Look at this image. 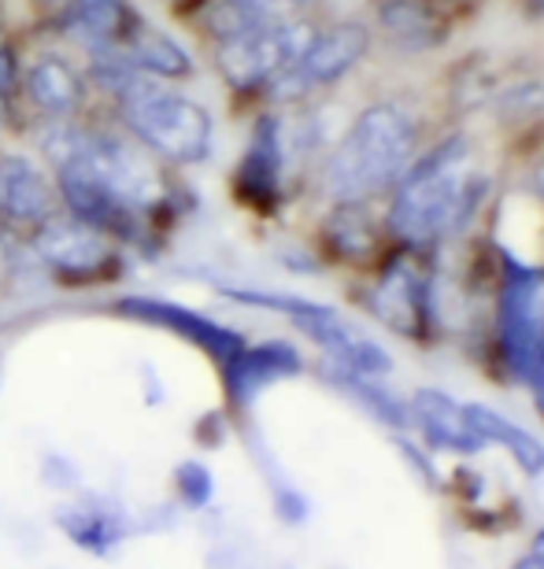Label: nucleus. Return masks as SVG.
I'll return each mask as SVG.
<instances>
[{
    "instance_id": "f257e3e1",
    "label": "nucleus",
    "mask_w": 544,
    "mask_h": 569,
    "mask_svg": "<svg viewBox=\"0 0 544 569\" xmlns=\"http://www.w3.org/2000/svg\"><path fill=\"white\" fill-rule=\"evenodd\" d=\"M27 138L52 170L67 214L111 237L122 252H156L178 214L175 170L127 138L105 111L41 122Z\"/></svg>"
},
{
    "instance_id": "f03ea898",
    "label": "nucleus",
    "mask_w": 544,
    "mask_h": 569,
    "mask_svg": "<svg viewBox=\"0 0 544 569\" xmlns=\"http://www.w3.org/2000/svg\"><path fill=\"white\" fill-rule=\"evenodd\" d=\"M82 67L97 108L164 167L189 170L211 159L215 119L197 97H189L181 86L141 74L119 49L89 56Z\"/></svg>"
},
{
    "instance_id": "7ed1b4c3",
    "label": "nucleus",
    "mask_w": 544,
    "mask_h": 569,
    "mask_svg": "<svg viewBox=\"0 0 544 569\" xmlns=\"http://www.w3.org/2000/svg\"><path fill=\"white\" fill-rule=\"evenodd\" d=\"M418 156V122L404 104L378 100L348 122L319 163V192L330 203H367L396 189Z\"/></svg>"
},
{
    "instance_id": "20e7f679",
    "label": "nucleus",
    "mask_w": 544,
    "mask_h": 569,
    "mask_svg": "<svg viewBox=\"0 0 544 569\" xmlns=\"http://www.w3.org/2000/svg\"><path fill=\"white\" fill-rule=\"evenodd\" d=\"M478 192L482 186L471 178V144L463 133H452L404 170L385 226L407 248H429L467 222Z\"/></svg>"
},
{
    "instance_id": "39448f33",
    "label": "nucleus",
    "mask_w": 544,
    "mask_h": 569,
    "mask_svg": "<svg viewBox=\"0 0 544 569\" xmlns=\"http://www.w3.org/2000/svg\"><path fill=\"white\" fill-rule=\"evenodd\" d=\"M315 30H319L315 16H297L256 22V27L230 33V38L208 41L211 71L219 74V82L234 100H259L267 86L308 49Z\"/></svg>"
},
{
    "instance_id": "423d86ee",
    "label": "nucleus",
    "mask_w": 544,
    "mask_h": 569,
    "mask_svg": "<svg viewBox=\"0 0 544 569\" xmlns=\"http://www.w3.org/2000/svg\"><path fill=\"white\" fill-rule=\"evenodd\" d=\"M370 52V27L359 19H337L330 27H319L297 60L281 71L275 82L267 86V93L259 97L264 108L289 111V108H308L315 97H323L326 89L345 82L348 74L363 63V56Z\"/></svg>"
},
{
    "instance_id": "0eeeda50",
    "label": "nucleus",
    "mask_w": 544,
    "mask_h": 569,
    "mask_svg": "<svg viewBox=\"0 0 544 569\" xmlns=\"http://www.w3.org/2000/svg\"><path fill=\"white\" fill-rule=\"evenodd\" d=\"M22 244L60 289H100V284L119 281L127 270V256L111 237L67 211L33 230Z\"/></svg>"
},
{
    "instance_id": "6e6552de",
    "label": "nucleus",
    "mask_w": 544,
    "mask_h": 569,
    "mask_svg": "<svg viewBox=\"0 0 544 569\" xmlns=\"http://www.w3.org/2000/svg\"><path fill=\"white\" fill-rule=\"evenodd\" d=\"M226 296L241 303H259V307H275L300 329L311 345H319L326 351V362L353 373H367V378H385L393 370L389 351L363 333L359 326L348 322L345 315H337L334 307H323L315 300H300V296H275V292H248V289H222Z\"/></svg>"
},
{
    "instance_id": "1a4fd4ad",
    "label": "nucleus",
    "mask_w": 544,
    "mask_h": 569,
    "mask_svg": "<svg viewBox=\"0 0 544 569\" xmlns=\"http://www.w3.org/2000/svg\"><path fill=\"white\" fill-rule=\"evenodd\" d=\"M19 100H22V116H27V130L41 127V122L86 119L97 111V97L86 78L82 60L52 41L33 44L22 56Z\"/></svg>"
},
{
    "instance_id": "9d476101",
    "label": "nucleus",
    "mask_w": 544,
    "mask_h": 569,
    "mask_svg": "<svg viewBox=\"0 0 544 569\" xmlns=\"http://www.w3.org/2000/svg\"><path fill=\"white\" fill-rule=\"evenodd\" d=\"M289 170L293 167L286 156V141H281V111L264 108L256 116L245 152L237 156V167L230 174L234 200L256 214L278 211V203L286 200Z\"/></svg>"
},
{
    "instance_id": "9b49d317",
    "label": "nucleus",
    "mask_w": 544,
    "mask_h": 569,
    "mask_svg": "<svg viewBox=\"0 0 544 569\" xmlns=\"http://www.w3.org/2000/svg\"><path fill=\"white\" fill-rule=\"evenodd\" d=\"M63 211L52 170L38 156L0 148V233L27 241L33 230Z\"/></svg>"
},
{
    "instance_id": "f8f14e48",
    "label": "nucleus",
    "mask_w": 544,
    "mask_h": 569,
    "mask_svg": "<svg viewBox=\"0 0 544 569\" xmlns=\"http://www.w3.org/2000/svg\"><path fill=\"white\" fill-rule=\"evenodd\" d=\"M111 311L119 318H127V322L156 326V329H164V333L181 337L186 345L200 348L204 356L219 362V367H226V362L248 345L237 329L215 322L211 315L197 311V307L164 300V296H119V300H111Z\"/></svg>"
},
{
    "instance_id": "ddd939ff",
    "label": "nucleus",
    "mask_w": 544,
    "mask_h": 569,
    "mask_svg": "<svg viewBox=\"0 0 544 569\" xmlns=\"http://www.w3.org/2000/svg\"><path fill=\"white\" fill-rule=\"evenodd\" d=\"M504 356L518 378L537 381L544 373V281L530 270L512 267L501 296Z\"/></svg>"
},
{
    "instance_id": "4468645a",
    "label": "nucleus",
    "mask_w": 544,
    "mask_h": 569,
    "mask_svg": "<svg viewBox=\"0 0 544 569\" xmlns=\"http://www.w3.org/2000/svg\"><path fill=\"white\" fill-rule=\"evenodd\" d=\"M370 311L382 318L393 333L426 340L434 315H429V278L415 259H393L385 263L378 284L370 292Z\"/></svg>"
},
{
    "instance_id": "2eb2a0df",
    "label": "nucleus",
    "mask_w": 544,
    "mask_h": 569,
    "mask_svg": "<svg viewBox=\"0 0 544 569\" xmlns=\"http://www.w3.org/2000/svg\"><path fill=\"white\" fill-rule=\"evenodd\" d=\"M219 370H222L226 400H230V407H237V411H245V407H253L270 385L297 378L304 370V359L286 340H259V345H245Z\"/></svg>"
},
{
    "instance_id": "dca6fc26",
    "label": "nucleus",
    "mask_w": 544,
    "mask_h": 569,
    "mask_svg": "<svg viewBox=\"0 0 544 569\" xmlns=\"http://www.w3.org/2000/svg\"><path fill=\"white\" fill-rule=\"evenodd\" d=\"M119 52L127 56L130 67H138L141 74L160 78V82L186 86L197 78V60L192 52L181 44L171 30L156 27L152 19H138V27L127 33V41L119 44Z\"/></svg>"
},
{
    "instance_id": "f3484780",
    "label": "nucleus",
    "mask_w": 544,
    "mask_h": 569,
    "mask_svg": "<svg viewBox=\"0 0 544 569\" xmlns=\"http://www.w3.org/2000/svg\"><path fill=\"white\" fill-rule=\"evenodd\" d=\"M407 418H412V422L423 429L426 443H434V448H441V451L474 455L485 443L478 437V429L471 426L467 407L456 403L445 392H437V389H418Z\"/></svg>"
},
{
    "instance_id": "a211bd4d",
    "label": "nucleus",
    "mask_w": 544,
    "mask_h": 569,
    "mask_svg": "<svg viewBox=\"0 0 544 569\" xmlns=\"http://www.w3.org/2000/svg\"><path fill=\"white\" fill-rule=\"evenodd\" d=\"M367 203H334V211L323 222V244L334 259H348V263H363L378 248V230H374Z\"/></svg>"
},
{
    "instance_id": "6ab92c4d",
    "label": "nucleus",
    "mask_w": 544,
    "mask_h": 569,
    "mask_svg": "<svg viewBox=\"0 0 544 569\" xmlns=\"http://www.w3.org/2000/svg\"><path fill=\"white\" fill-rule=\"evenodd\" d=\"M56 526L67 532V540L75 548H82L89 555H108L116 543L127 537V521L119 510H111L108 503H75L63 507L56 515Z\"/></svg>"
},
{
    "instance_id": "aec40b11",
    "label": "nucleus",
    "mask_w": 544,
    "mask_h": 569,
    "mask_svg": "<svg viewBox=\"0 0 544 569\" xmlns=\"http://www.w3.org/2000/svg\"><path fill=\"white\" fill-rule=\"evenodd\" d=\"M467 415H471V426L478 429V437L485 443H501V448H507V455H512L526 473H544V448L537 437H530L526 429L507 422L501 411H489V407L471 403Z\"/></svg>"
},
{
    "instance_id": "412c9836",
    "label": "nucleus",
    "mask_w": 544,
    "mask_h": 569,
    "mask_svg": "<svg viewBox=\"0 0 544 569\" xmlns=\"http://www.w3.org/2000/svg\"><path fill=\"white\" fill-rule=\"evenodd\" d=\"M382 27L396 44H434L441 38L437 16L423 0H385Z\"/></svg>"
},
{
    "instance_id": "4be33fe9",
    "label": "nucleus",
    "mask_w": 544,
    "mask_h": 569,
    "mask_svg": "<svg viewBox=\"0 0 544 569\" xmlns=\"http://www.w3.org/2000/svg\"><path fill=\"white\" fill-rule=\"evenodd\" d=\"M175 492L189 510H204L215 499V473L197 459L175 466Z\"/></svg>"
},
{
    "instance_id": "5701e85b",
    "label": "nucleus",
    "mask_w": 544,
    "mask_h": 569,
    "mask_svg": "<svg viewBox=\"0 0 544 569\" xmlns=\"http://www.w3.org/2000/svg\"><path fill=\"white\" fill-rule=\"evenodd\" d=\"M253 19H297V16H311L319 0H230Z\"/></svg>"
},
{
    "instance_id": "b1692460",
    "label": "nucleus",
    "mask_w": 544,
    "mask_h": 569,
    "mask_svg": "<svg viewBox=\"0 0 544 569\" xmlns=\"http://www.w3.org/2000/svg\"><path fill=\"white\" fill-rule=\"evenodd\" d=\"M222 426V415H204V426L200 429H219ZM197 440L204 443V448H219V432H211V437H208V432H197Z\"/></svg>"
},
{
    "instance_id": "393cba45",
    "label": "nucleus",
    "mask_w": 544,
    "mask_h": 569,
    "mask_svg": "<svg viewBox=\"0 0 544 569\" xmlns=\"http://www.w3.org/2000/svg\"><path fill=\"white\" fill-rule=\"evenodd\" d=\"M204 4H208V0H171V8H175V16H181V19H192V16H197V11L204 8Z\"/></svg>"
},
{
    "instance_id": "a878e982",
    "label": "nucleus",
    "mask_w": 544,
    "mask_h": 569,
    "mask_svg": "<svg viewBox=\"0 0 544 569\" xmlns=\"http://www.w3.org/2000/svg\"><path fill=\"white\" fill-rule=\"evenodd\" d=\"M512 569H544V555L541 551H530L526 559H518Z\"/></svg>"
},
{
    "instance_id": "bb28decb",
    "label": "nucleus",
    "mask_w": 544,
    "mask_h": 569,
    "mask_svg": "<svg viewBox=\"0 0 544 569\" xmlns=\"http://www.w3.org/2000/svg\"><path fill=\"white\" fill-rule=\"evenodd\" d=\"M530 385H534V396H537V411L544 415V373H541L537 381H530Z\"/></svg>"
},
{
    "instance_id": "cd10ccee",
    "label": "nucleus",
    "mask_w": 544,
    "mask_h": 569,
    "mask_svg": "<svg viewBox=\"0 0 544 569\" xmlns=\"http://www.w3.org/2000/svg\"><path fill=\"white\" fill-rule=\"evenodd\" d=\"M8 33H11V30H8V16H4V4H0V41H4Z\"/></svg>"
},
{
    "instance_id": "c85d7f7f",
    "label": "nucleus",
    "mask_w": 544,
    "mask_h": 569,
    "mask_svg": "<svg viewBox=\"0 0 544 569\" xmlns=\"http://www.w3.org/2000/svg\"><path fill=\"white\" fill-rule=\"evenodd\" d=\"M530 551H541L544 555V532H537V540H534V548H530Z\"/></svg>"
}]
</instances>
